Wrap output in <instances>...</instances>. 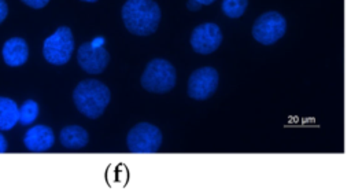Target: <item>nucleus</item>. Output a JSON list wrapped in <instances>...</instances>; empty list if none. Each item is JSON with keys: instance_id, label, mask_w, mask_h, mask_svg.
Wrapping results in <instances>:
<instances>
[{"instance_id": "nucleus-1", "label": "nucleus", "mask_w": 351, "mask_h": 195, "mask_svg": "<svg viewBox=\"0 0 351 195\" xmlns=\"http://www.w3.org/2000/svg\"><path fill=\"white\" fill-rule=\"evenodd\" d=\"M125 27L136 36H149L160 22V8L154 0H126L122 5Z\"/></svg>"}, {"instance_id": "nucleus-18", "label": "nucleus", "mask_w": 351, "mask_h": 195, "mask_svg": "<svg viewBox=\"0 0 351 195\" xmlns=\"http://www.w3.org/2000/svg\"><path fill=\"white\" fill-rule=\"evenodd\" d=\"M7 150V140L4 135L0 132V152H4Z\"/></svg>"}, {"instance_id": "nucleus-13", "label": "nucleus", "mask_w": 351, "mask_h": 195, "mask_svg": "<svg viewBox=\"0 0 351 195\" xmlns=\"http://www.w3.org/2000/svg\"><path fill=\"white\" fill-rule=\"evenodd\" d=\"M18 122V106L10 99L0 96V130H10Z\"/></svg>"}, {"instance_id": "nucleus-9", "label": "nucleus", "mask_w": 351, "mask_h": 195, "mask_svg": "<svg viewBox=\"0 0 351 195\" xmlns=\"http://www.w3.org/2000/svg\"><path fill=\"white\" fill-rule=\"evenodd\" d=\"M77 62L84 71L89 74H100L106 70L110 62V54L104 47H95L90 43H84L78 47Z\"/></svg>"}, {"instance_id": "nucleus-5", "label": "nucleus", "mask_w": 351, "mask_h": 195, "mask_svg": "<svg viewBox=\"0 0 351 195\" xmlns=\"http://www.w3.org/2000/svg\"><path fill=\"white\" fill-rule=\"evenodd\" d=\"M162 132L149 122L136 124L126 136L128 150L130 152H156L162 144Z\"/></svg>"}, {"instance_id": "nucleus-12", "label": "nucleus", "mask_w": 351, "mask_h": 195, "mask_svg": "<svg viewBox=\"0 0 351 195\" xmlns=\"http://www.w3.org/2000/svg\"><path fill=\"white\" fill-rule=\"evenodd\" d=\"M59 139H60L62 146L66 148H70V150L82 148L89 143L88 132L80 125L64 126L59 133Z\"/></svg>"}, {"instance_id": "nucleus-16", "label": "nucleus", "mask_w": 351, "mask_h": 195, "mask_svg": "<svg viewBox=\"0 0 351 195\" xmlns=\"http://www.w3.org/2000/svg\"><path fill=\"white\" fill-rule=\"evenodd\" d=\"M21 1L32 8H43L49 3V0H21Z\"/></svg>"}, {"instance_id": "nucleus-2", "label": "nucleus", "mask_w": 351, "mask_h": 195, "mask_svg": "<svg viewBox=\"0 0 351 195\" xmlns=\"http://www.w3.org/2000/svg\"><path fill=\"white\" fill-rule=\"evenodd\" d=\"M111 100V92L101 81L82 80L73 91V102L77 110L90 119L99 118Z\"/></svg>"}, {"instance_id": "nucleus-20", "label": "nucleus", "mask_w": 351, "mask_h": 195, "mask_svg": "<svg viewBox=\"0 0 351 195\" xmlns=\"http://www.w3.org/2000/svg\"><path fill=\"white\" fill-rule=\"evenodd\" d=\"M193 1H196V3H199L200 5H208V4H211V3H214L215 0H193Z\"/></svg>"}, {"instance_id": "nucleus-21", "label": "nucleus", "mask_w": 351, "mask_h": 195, "mask_svg": "<svg viewBox=\"0 0 351 195\" xmlns=\"http://www.w3.org/2000/svg\"><path fill=\"white\" fill-rule=\"evenodd\" d=\"M82 1H86V3H95V1H97V0H82Z\"/></svg>"}, {"instance_id": "nucleus-3", "label": "nucleus", "mask_w": 351, "mask_h": 195, "mask_svg": "<svg viewBox=\"0 0 351 195\" xmlns=\"http://www.w3.org/2000/svg\"><path fill=\"white\" fill-rule=\"evenodd\" d=\"M177 73L174 66L162 58H156L148 62L145 66L140 82L141 87L154 93H166L176 87Z\"/></svg>"}, {"instance_id": "nucleus-4", "label": "nucleus", "mask_w": 351, "mask_h": 195, "mask_svg": "<svg viewBox=\"0 0 351 195\" xmlns=\"http://www.w3.org/2000/svg\"><path fill=\"white\" fill-rule=\"evenodd\" d=\"M74 51V37L67 26L58 27L51 36L44 40L43 55L45 60L55 66L66 65Z\"/></svg>"}, {"instance_id": "nucleus-7", "label": "nucleus", "mask_w": 351, "mask_h": 195, "mask_svg": "<svg viewBox=\"0 0 351 195\" xmlns=\"http://www.w3.org/2000/svg\"><path fill=\"white\" fill-rule=\"evenodd\" d=\"M218 80L219 76L214 67L196 69L188 80V95L195 100H206L217 91Z\"/></svg>"}, {"instance_id": "nucleus-19", "label": "nucleus", "mask_w": 351, "mask_h": 195, "mask_svg": "<svg viewBox=\"0 0 351 195\" xmlns=\"http://www.w3.org/2000/svg\"><path fill=\"white\" fill-rule=\"evenodd\" d=\"M192 11H196V10H199L200 8V4L199 3H196V1H193V0H189V3L186 4Z\"/></svg>"}, {"instance_id": "nucleus-6", "label": "nucleus", "mask_w": 351, "mask_h": 195, "mask_svg": "<svg viewBox=\"0 0 351 195\" xmlns=\"http://www.w3.org/2000/svg\"><path fill=\"white\" fill-rule=\"evenodd\" d=\"M287 32V21L277 11H267L259 15L252 25V37L263 44L271 45Z\"/></svg>"}, {"instance_id": "nucleus-17", "label": "nucleus", "mask_w": 351, "mask_h": 195, "mask_svg": "<svg viewBox=\"0 0 351 195\" xmlns=\"http://www.w3.org/2000/svg\"><path fill=\"white\" fill-rule=\"evenodd\" d=\"M8 14V7H7V3L4 0H0V23L5 19Z\"/></svg>"}, {"instance_id": "nucleus-11", "label": "nucleus", "mask_w": 351, "mask_h": 195, "mask_svg": "<svg viewBox=\"0 0 351 195\" xmlns=\"http://www.w3.org/2000/svg\"><path fill=\"white\" fill-rule=\"evenodd\" d=\"M1 55H3V59L7 66L18 67V66H22L27 60L29 48L23 38L11 37L4 43Z\"/></svg>"}, {"instance_id": "nucleus-8", "label": "nucleus", "mask_w": 351, "mask_h": 195, "mask_svg": "<svg viewBox=\"0 0 351 195\" xmlns=\"http://www.w3.org/2000/svg\"><path fill=\"white\" fill-rule=\"evenodd\" d=\"M189 41L195 52L208 55L221 45L222 32L217 23L204 22L193 29Z\"/></svg>"}, {"instance_id": "nucleus-14", "label": "nucleus", "mask_w": 351, "mask_h": 195, "mask_svg": "<svg viewBox=\"0 0 351 195\" xmlns=\"http://www.w3.org/2000/svg\"><path fill=\"white\" fill-rule=\"evenodd\" d=\"M38 103L33 99L25 100L21 107H18V121L22 125H30L33 121H36L38 115Z\"/></svg>"}, {"instance_id": "nucleus-15", "label": "nucleus", "mask_w": 351, "mask_h": 195, "mask_svg": "<svg viewBox=\"0 0 351 195\" xmlns=\"http://www.w3.org/2000/svg\"><path fill=\"white\" fill-rule=\"evenodd\" d=\"M248 5V0H223L222 12L229 18H240Z\"/></svg>"}, {"instance_id": "nucleus-10", "label": "nucleus", "mask_w": 351, "mask_h": 195, "mask_svg": "<svg viewBox=\"0 0 351 195\" xmlns=\"http://www.w3.org/2000/svg\"><path fill=\"white\" fill-rule=\"evenodd\" d=\"M53 130L47 125H34L23 136V143L26 148L34 152L49 150L53 146Z\"/></svg>"}]
</instances>
